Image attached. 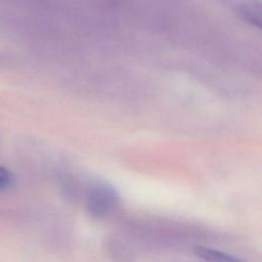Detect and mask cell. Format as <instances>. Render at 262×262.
Masks as SVG:
<instances>
[{"label":"cell","mask_w":262,"mask_h":262,"mask_svg":"<svg viewBox=\"0 0 262 262\" xmlns=\"http://www.w3.org/2000/svg\"><path fill=\"white\" fill-rule=\"evenodd\" d=\"M194 254L208 261H218V262H237L239 259L232 257L226 253L217 251V250H212L208 248H203V247H198L194 249Z\"/></svg>","instance_id":"obj_3"},{"label":"cell","mask_w":262,"mask_h":262,"mask_svg":"<svg viewBox=\"0 0 262 262\" xmlns=\"http://www.w3.org/2000/svg\"><path fill=\"white\" fill-rule=\"evenodd\" d=\"M11 180L12 177L10 172L5 168L0 167V190H3L6 187H8L11 183Z\"/></svg>","instance_id":"obj_4"},{"label":"cell","mask_w":262,"mask_h":262,"mask_svg":"<svg viewBox=\"0 0 262 262\" xmlns=\"http://www.w3.org/2000/svg\"><path fill=\"white\" fill-rule=\"evenodd\" d=\"M118 202L119 194L117 190L108 183L99 182L94 184L89 190L87 209L92 216L103 218L115 209Z\"/></svg>","instance_id":"obj_1"},{"label":"cell","mask_w":262,"mask_h":262,"mask_svg":"<svg viewBox=\"0 0 262 262\" xmlns=\"http://www.w3.org/2000/svg\"><path fill=\"white\" fill-rule=\"evenodd\" d=\"M222 2L243 20L260 27L261 4L258 0H222Z\"/></svg>","instance_id":"obj_2"}]
</instances>
